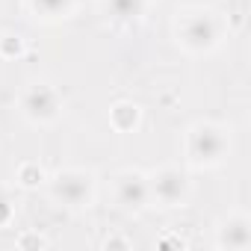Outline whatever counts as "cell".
Returning <instances> with one entry per match:
<instances>
[{
    "label": "cell",
    "mask_w": 251,
    "mask_h": 251,
    "mask_svg": "<svg viewBox=\"0 0 251 251\" xmlns=\"http://www.w3.org/2000/svg\"><path fill=\"white\" fill-rule=\"evenodd\" d=\"M56 195H59L65 204L80 207V204L89 198V177H83V175H65V177H59Z\"/></svg>",
    "instance_id": "1"
},
{
    "label": "cell",
    "mask_w": 251,
    "mask_h": 251,
    "mask_svg": "<svg viewBox=\"0 0 251 251\" xmlns=\"http://www.w3.org/2000/svg\"><path fill=\"white\" fill-rule=\"evenodd\" d=\"M145 183H142V177H124L121 180V204L124 207H139L142 201H145Z\"/></svg>",
    "instance_id": "2"
},
{
    "label": "cell",
    "mask_w": 251,
    "mask_h": 251,
    "mask_svg": "<svg viewBox=\"0 0 251 251\" xmlns=\"http://www.w3.org/2000/svg\"><path fill=\"white\" fill-rule=\"evenodd\" d=\"M195 142H201V148H195V160H216L222 151V139L216 136V130H198Z\"/></svg>",
    "instance_id": "3"
},
{
    "label": "cell",
    "mask_w": 251,
    "mask_h": 251,
    "mask_svg": "<svg viewBox=\"0 0 251 251\" xmlns=\"http://www.w3.org/2000/svg\"><path fill=\"white\" fill-rule=\"evenodd\" d=\"M157 189H160V198H163V201H177L180 192H183V177L175 175V172H166V175L160 177Z\"/></svg>",
    "instance_id": "4"
},
{
    "label": "cell",
    "mask_w": 251,
    "mask_h": 251,
    "mask_svg": "<svg viewBox=\"0 0 251 251\" xmlns=\"http://www.w3.org/2000/svg\"><path fill=\"white\" fill-rule=\"evenodd\" d=\"M112 12H115L118 18L139 15V0H112Z\"/></svg>",
    "instance_id": "5"
}]
</instances>
